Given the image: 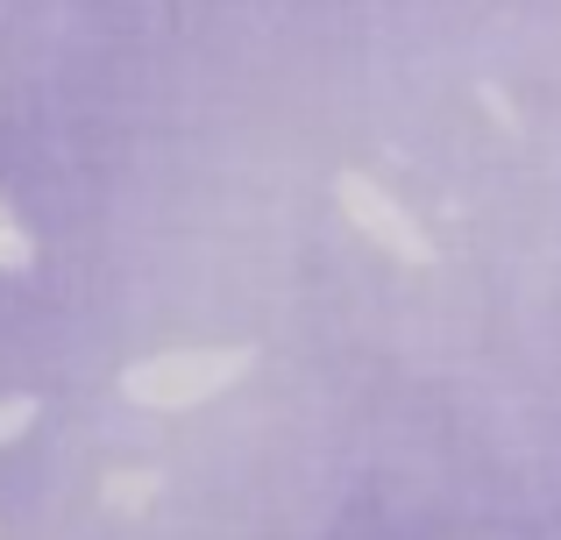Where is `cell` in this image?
Listing matches in <instances>:
<instances>
[{"instance_id":"obj_2","label":"cell","mask_w":561,"mask_h":540,"mask_svg":"<svg viewBox=\"0 0 561 540\" xmlns=\"http://www.w3.org/2000/svg\"><path fill=\"white\" fill-rule=\"evenodd\" d=\"M342 199L363 214V228H370L377 242H391V250H405V256H426V242H420V228L405 221V207H391V199H383L377 185H363V179H342Z\"/></svg>"},{"instance_id":"obj_3","label":"cell","mask_w":561,"mask_h":540,"mask_svg":"<svg viewBox=\"0 0 561 540\" xmlns=\"http://www.w3.org/2000/svg\"><path fill=\"white\" fill-rule=\"evenodd\" d=\"M28 420H36V405L28 399H14V405H0V441H14V434L28 427Z\"/></svg>"},{"instance_id":"obj_1","label":"cell","mask_w":561,"mask_h":540,"mask_svg":"<svg viewBox=\"0 0 561 540\" xmlns=\"http://www.w3.org/2000/svg\"><path fill=\"white\" fill-rule=\"evenodd\" d=\"M234 370H242V356H164V363L128 370V399H142V405H192L214 384H228Z\"/></svg>"}]
</instances>
